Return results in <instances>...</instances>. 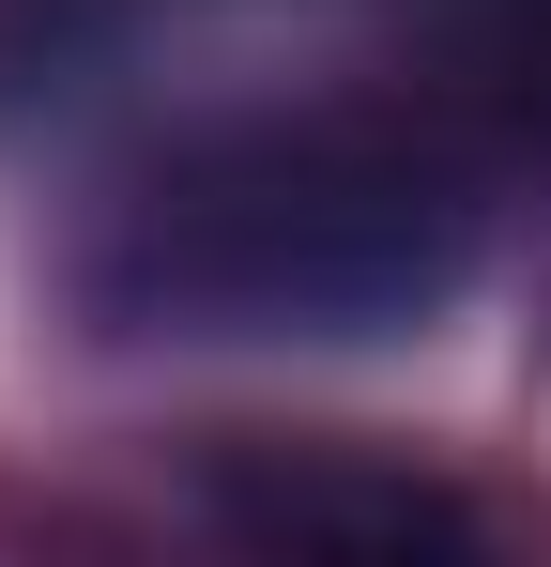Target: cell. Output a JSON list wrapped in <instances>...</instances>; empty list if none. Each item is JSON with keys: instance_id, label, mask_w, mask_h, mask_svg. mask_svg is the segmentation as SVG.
Returning <instances> with one entry per match:
<instances>
[{"instance_id": "7a4b0ae2", "label": "cell", "mask_w": 551, "mask_h": 567, "mask_svg": "<svg viewBox=\"0 0 551 567\" xmlns=\"http://www.w3.org/2000/svg\"><path fill=\"white\" fill-rule=\"evenodd\" d=\"M199 506L261 553H475V506L429 475L337 461V445H246V461L199 475Z\"/></svg>"}, {"instance_id": "6da1fadb", "label": "cell", "mask_w": 551, "mask_h": 567, "mask_svg": "<svg viewBox=\"0 0 551 567\" xmlns=\"http://www.w3.org/2000/svg\"><path fill=\"white\" fill-rule=\"evenodd\" d=\"M490 246L459 154L383 123H261L123 199L77 246L92 338H414Z\"/></svg>"}]
</instances>
